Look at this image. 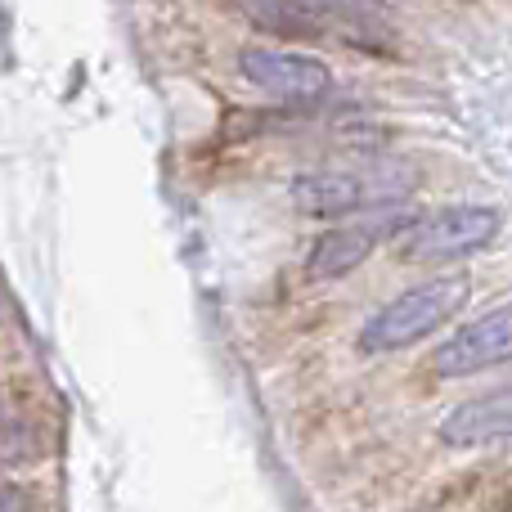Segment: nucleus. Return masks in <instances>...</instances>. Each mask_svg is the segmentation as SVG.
Masks as SVG:
<instances>
[{
  "label": "nucleus",
  "instance_id": "6",
  "mask_svg": "<svg viewBox=\"0 0 512 512\" xmlns=\"http://www.w3.org/2000/svg\"><path fill=\"white\" fill-rule=\"evenodd\" d=\"M239 72L261 86L265 95L279 99H319L333 86V72L310 54H288V50H243Z\"/></svg>",
  "mask_w": 512,
  "mask_h": 512
},
{
  "label": "nucleus",
  "instance_id": "1",
  "mask_svg": "<svg viewBox=\"0 0 512 512\" xmlns=\"http://www.w3.org/2000/svg\"><path fill=\"white\" fill-rule=\"evenodd\" d=\"M414 189V171L400 162H373L360 171H306L292 180V203L306 216H351L382 212Z\"/></svg>",
  "mask_w": 512,
  "mask_h": 512
},
{
  "label": "nucleus",
  "instance_id": "2",
  "mask_svg": "<svg viewBox=\"0 0 512 512\" xmlns=\"http://www.w3.org/2000/svg\"><path fill=\"white\" fill-rule=\"evenodd\" d=\"M463 301H468V279H463V274H441V279L418 283V288L400 292L396 301H387V306L364 324L360 351L387 355V351H400V346L423 342L445 319L459 315Z\"/></svg>",
  "mask_w": 512,
  "mask_h": 512
},
{
  "label": "nucleus",
  "instance_id": "3",
  "mask_svg": "<svg viewBox=\"0 0 512 512\" xmlns=\"http://www.w3.org/2000/svg\"><path fill=\"white\" fill-rule=\"evenodd\" d=\"M499 212L495 207H441V212L423 216L405 230L400 239V256L414 265H436V261H459V256H472L481 248H490L499 234Z\"/></svg>",
  "mask_w": 512,
  "mask_h": 512
},
{
  "label": "nucleus",
  "instance_id": "5",
  "mask_svg": "<svg viewBox=\"0 0 512 512\" xmlns=\"http://www.w3.org/2000/svg\"><path fill=\"white\" fill-rule=\"evenodd\" d=\"M405 221L400 212H373V216H360V221H346V225H333V230H324L315 239V248H310V279H342V274H351L355 265L369 261V252L382 243V234H396V225Z\"/></svg>",
  "mask_w": 512,
  "mask_h": 512
},
{
  "label": "nucleus",
  "instance_id": "7",
  "mask_svg": "<svg viewBox=\"0 0 512 512\" xmlns=\"http://www.w3.org/2000/svg\"><path fill=\"white\" fill-rule=\"evenodd\" d=\"M499 436H512V387L508 391H495V396H481V400H468V405L450 409L441 423V441L445 445H486V441H499Z\"/></svg>",
  "mask_w": 512,
  "mask_h": 512
},
{
  "label": "nucleus",
  "instance_id": "4",
  "mask_svg": "<svg viewBox=\"0 0 512 512\" xmlns=\"http://www.w3.org/2000/svg\"><path fill=\"white\" fill-rule=\"evenodd\" d=\"M508 360H512V301L477 315L472 324H463L459 333L445 337L432 351V369L441 378H472V373H486Z\"/></svg>",
  "mask_w": 512,
  "mask_h": 512
},
{
  "label": "nucleus",
  "instance_id": "8",
  "mask_svg": "<svg viewBox=\"0 0 512 512\" xmlns=\"http://www.w3.org/2000/svg\"><path fill=\"white\" fill-rule=\"evenodd\" d=\"M234 5L265 36H283V41H315L319 36V14L306 0H234Z\"/></svg>",
  "mask_w": 512,
  "mask_h": 512
}]
</instances>
